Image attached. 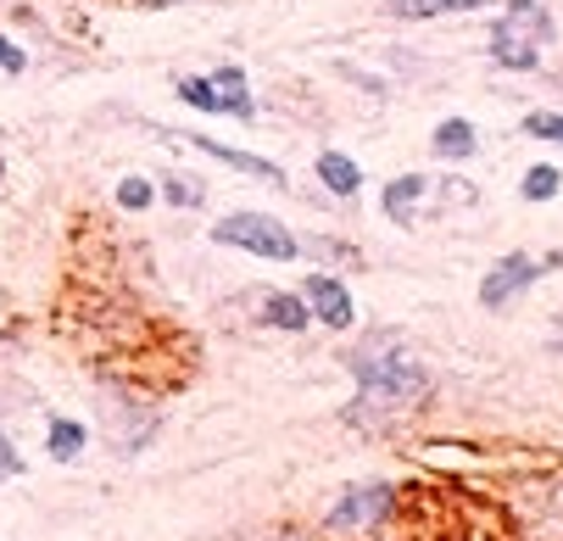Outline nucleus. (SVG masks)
Here are the masks:
<instances>
[{"label":"nucleus","instance_id":"16","mask_svg":"<svg viewBox=\"0 0 563 541\" xmlns=\"http://www.w3.org/2000/svg\"><path fill=\"white\" fill-rule=\"evenodd\" d=\"M151 201H156V185H151V179H140V174L118 179V207H123V212H145Z\"/></svg>","mask_w":563,"mask_h":541},{"label":"nucleus","instance_id":"22","mask_svg":"<svg viewBox=\"0 0 563 541\" xmlns=\"http://www.w3.org/2000/svg\"><path fill=\"white\" fill-rule=\"evenodd\" d=\"M0 174H7V168H0Z\"/></svg>","mask_w":563,"mask_h":541},{"label":"nucleus","instance_id":"19","mask_svg":"<svg viewBox=\"0 0 563 541\" xmlns=\"http://www.w3.org/2000/svg\"><path fill=\"white\" fill-rule=\"evenodd\" d=\"M23 475V452L12 446V435L0 430V481H18Z\"/></svg>","mask_w":563,"mask_h":541},{"label":"nucleus","instance_id":"18","mask_svg":"<svg viewBox=\"0 0 563 541\" xmlns=\"http://www.w3.org/2000/svg\"><path fill=\"white\" fill-rule=\"evenodd\" d=\"M163 196H168L174 207H201V185H190V179H179V174L163 179Z\"/></svg>","mask_w":563,"mask_h":541},{"label":"nucleus","instance_id":"21","mask_svg":"<svg viewBox=\"0 0 563 541\" xmlns=\"http://www.w3.org/2000/svg\"><path fill=\"white\" fill-rule=\"evenodd\" d=\"M145 7H179V0H145Z\"/></svg>","mask_w":563,"mask_h":541},{"label":"nucleus","instance_id":"15","mask_svg":"<svg viewBox=\"0 0 563 541\" xmlns=\"http://www.w3.org/2000/svg\"><path fill=\"white\" fill-rule=\"evenodd\" d=\"M558 185H563V174H558L552 163H530L525 179H519V196H525V201H552Z\"/></svg>","mask_w":563,"mask_h":541},{"label":"nucleus","instance_id":"7","mask_svg":"<svg viewBox=\"0 0 563 541\" xmlns=\"http://www.w3.org/2000/svg\"><path fill=\"white\" fill-rule=\"evenodd\" d=\"M301 301H307V313H312V319H324L330 330H352V319H357L352 290H346L335 274H312V279H301Z\"/></svg>","mask_w":563,"mask_h":541},{"label":"nucleus","instance_id":"9","mask_svg":"<svg viewBox=\"0 0 563 541\" xmlns=\"http://www.w3.org/2000/svg\"><path fill=\"white\" fill-rule=\"evenodd\" d=\"M430 151H435L441 163H468L474 151H479V129L468 118H441L435 134H430Z\"/></svg>","mask_w":563,"mask_h":541},{"label":"nucleus","instance_id":"17","mask_svg":"<svg viewBox=\"0 0 563 541\" xmlns=\"http://www.w3.org/2000/svg\"><path fill=\"white\" fill-rule=\"evenodd\" d=\"M525 134L530 140H547V145H563V112H530L525 118Z\"/></svg>","mask_w":563,"mask_h":541},{"label":"nucleus","instance_id":"3","mask_svg":"<svg viewBox=\"0 0 563 541\" xmlns=\"http://www.w3.org/2000/svg\"><path fill=\"white\" fill-rule=\"evenodd\" d=\"M212 241L246 252V257H263V263H296L301 257V241L290 235L279 218H268V212H229V218H218Z\"/></svg>","mask_w":563,"mask_h":541},{"label":"nucleus","instance_id":"11","mask_svg":"<svg viewBox=\"0 0 563 541\" xmlns=\"http://www.w3.org/2000/svg\"><path fill=\"white\" fill-rule=\"evenodd\" d=\"M503 7V0H385V12L401 23H419V18H457V12H486Z\"/></svg>","mask_w":563,"mask_h":541},{"label":"nucleus","instance_id":"5","mask_svg":"<svg viewBox=\"0 0 563 541\" xmlns=\"http://www.w3.org/2000/svg\"><path fill=\"white\" fill-rule=\"evenodd\" d=\"M390 503H396V492L385 486V481H363V486H346L341 497H335V508H330V530L335 536H357V530H368V525H379L385 514H390Z\"/></svg>","mask_w":563,"mask_h":541},{"label":"nucleus","instance_id":"8","mask_svg":"<svg viewBox=\"0 0 563 541\" xmlns=\"http://www.w3.org/2000/svg\"><path fill=\"white\" fill-rule=\"evenodd\" d=\"M179 140H185V145H196V151H207L212 163H223V168H234V174H246V179H263V185L285 190V174H279L268 157H252V151L223 145V140H212V134H179Z\"/></svg>","mask_w":563,"mask_h":541},{"label":"nucleus","instance_id":"14","mask_svg":"<svg viewBox=\"0 0 563 541\" xmlns=\"http://www.w3.org/2000/svg\"><path fill=\"white\" fill-rule=\"evenodd\" d=\"M85 441H90V430L78 424V419H51V430H45V452H51L56 463H78Z\"/></svg>","mask_w":563,"mask_h":541},{"label":"nucleus","instance_id":"1","mask_svg":"<svg viewBox=\"0 0 563 541\" xmlns=\"http://www.w3.org/2000/svg\"><path fill=\"white\" fill-rule=\"evenodd\" d=\"M352 379H357V402L346 408L352 424H374V419H396V413H408L430 397V374L424 363L401 346V335L390 330H374L352 346L346 357Z\"/></svg>","mask_w":563,"mask_h":541},{"label":"nucleus","instance_id":"2","mask_svg":"<svg viewBox=\"0 0 563 541\" xmlns=\"http://www.w3.org/2000/svg\"><path fill=\"white\" fill-rule=\"evenodd\" d=\"M503 23L492 29V62L508 67V73H530L541 62V51L552 45L558 23L541 0H503Z\"/></svg>","mask_w":563,"mask_h":541},{"label":"nucleus","instance_id":"12","mask_svg":"<svg viewBox=\"0 0 563 541\" xmlns=\"http://www.w3.org/2000/svg\"><path fill=\"white\" fill-rule=\"evenodd\" d=\"M318 179H324L330 196H346V201L363 190V168L346 157V151H318Z\"/></svg>","mask_w":563,"mask_h":541},{"label":"nucleus","instance_id":"6","mask_svg":"<svg viewBox=\"0 0 563 541\" xmlns=\"http://www.w3.org/2000/svg\"><path fill=\"white\" fill-rule=\"evenodd\" d=\"M541 268H547V263H536V257H525V252L497 257V263H492V274L479 279V307H492V313H503V307H508L519 290H530V285L541 279Z\"/></svg>","mask_w":563,"mask_h":541},{"label":"nucleus","instance_id":"10","mask_svg":"<svg viewBox=\"0 0 563 541\" xmlns=\"http://www.w3.org/2000/svg\"><path fill=\"white\" fill-rule=\"evenodd\" d=\"M424 196H430V179H424V174H401V179H390V185H385L379 207H385V218H390V223H413Z\"/></svg>","mask_w":563,"mask_h":541},{"label":"nucleus","instance_id":"4","mask_svg":"<svg viewBox=\"0 0 563 541\" xmlns=\"http://www.w3.org/2000/svg\"><path fill=\"white\" fill-rule=\"evenodd\" d=\"M179 101L196 107V112H223V118H240V123H252L257 118V101L246 90V67H212V73H190V79H179Z\"/></svg>","mask_w":563,"mask_h":541},{"label":"nucleus","instance_id":"20","mask_svg":"<svg viewBox=\"0 0 563 541\" xmlns=\"http://www.w3.org/2000/svg\"><path fill=\"white\" fill-rule=\"evenodd\" d=\"M23 67H29V56H23L7 34H0V73H23Z\"/></svg>","mask_w":563,"mask_h":541},{"label":"nucleus","instance_id":"13","mask_svg":"<svg viewBox=\"0 0 563 541\" xmlns=\"http://www.w3.org/2000/svg\"><path fill=\"white\" fill-rule=\"evenodd\" d=\"M307 301L301 296H290V290H274V296H263V324L268 330H285V335H301L307 330Z\"/></svg>","mask_w":563,"mask_h":541}]
</instances>
